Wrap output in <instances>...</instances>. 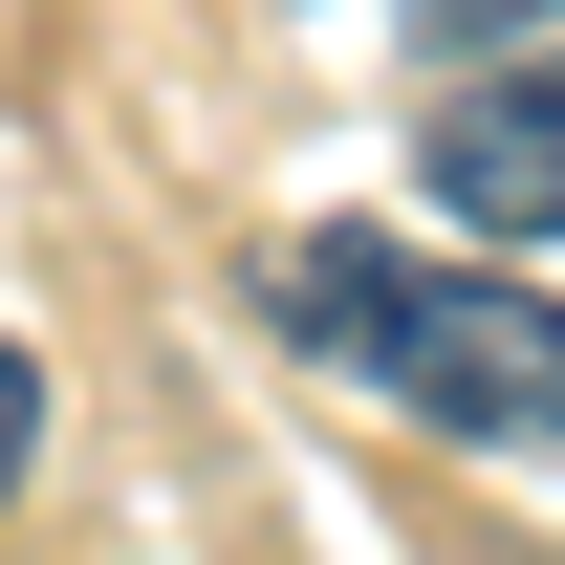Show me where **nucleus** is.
I'll use <instances>...</instances> for the list:
<instances>
[{"label":"nucleus","mask_w":565,"mask_h":565,"mask_svg":"<svg viewBox=\"0 0 565 565\" xmlns=\"http://www.w3.org/2000/svg\"><path fill=\"white\" fill-rule=\"evenodd\" d=\"M22 479H44V370L0 349V500H22Z\"/></svg>","instance_id":"nucleus-3"},{"label":"nucleus","mask_w":565,"mask_h":565,"mask_svg":"<svg viewBox=\"0 0 565 565\" xmlns=\"http://www.w3.org/2000/svg\"><path fill=\"white\" fill-rule=\"evenodd\" d=\"M414 196L457 239H565V22H522V44H479V66L435 87Z\"/></svg>","instance_id":"nucleus-2"},{"label":"nucleus","mask_w":565,"mask_h":565,"mask_svg":"<svg viewBox=\"0 0 565 565\" xmlns=\"http://www.w3.org/2000/svg\"><path fill=\"white\" fill-rule=\"evenodd\" d=\"M262 327L327 349V370H370L414 435H479V457H544L565 435V305L544 282H457V262H414V239H282Z\"/></svg>","instance_id":"nucleus-1"},{"label":"nucleus","mask_w":565,"mask_h":565,"mask_svg":"<svg viewBox=\"0 0 565 565\" xmlns=\"http://www.w3.org/2000/svg\"><path fill=\"white\" fill-rule=\"evenodd\" d=\"M414 22H479V44H522V22H565V0H414Z\"/></svg>","instance_id":"nucleus-4"}]
</instances>
